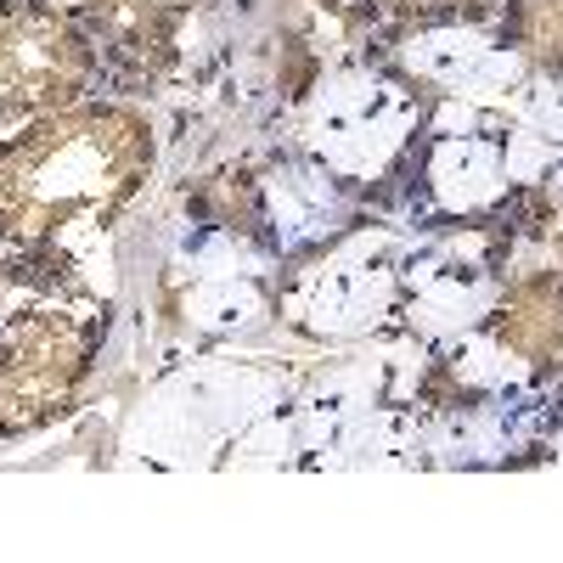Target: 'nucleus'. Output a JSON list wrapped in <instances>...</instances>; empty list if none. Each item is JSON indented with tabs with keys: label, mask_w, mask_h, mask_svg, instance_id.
<instances>
[{
	"label": "nucleus",
	"mask_w": 563,
	"mask_h": 563,
	"mask_svg": "<svg viewBox=\"0 0 563 563\" xmlns=\"http://www.w3.org/2000/svg\"><path fill=\"white\" fill-rule=\"evenodd\" d=\"M496 344L530 366H563V276L536 271L512 282L496 310Z\"/></svg>",
	"instance_id": "20e7f679"
},
{
	"label": "nucleus",
	"mask_w": 563,
	"mask_h": 563,
	"mask_svg": "<svg viewBox=\"0 0 563 563\" xmlns=\"http://www.w3.org/2000/svg\"><path fill=\"white\" fill-rule=\"evenodd\" d=\"M400 18H417V23H434V18H474L485 12V0H384Z\"/></svg>",
	"instance_id": "0eeeda50"
},
{
	"label": "nucleus",
	"mask_w": 563,
	"mask_h": 563,
	"mask_svg": "<svg viewBox=\"0 0 563 563\" xmlns=\"http://www.w3.org/2000/svg\"><path fill=\"white\" fill-rule=\"evenodd\" d=\"M90 79H97V45L74 18L40 0L0 7V124L79 108Z\"/></svg>",
	"instance_id": "f03ea898"
},
{
	"label": "nucleus",
	"mask_w": 563,
	"mask_h": 563,
	"mask_svg": "<svg viewBox=\"0 0 563 563\" xmlns=\"http://www.w3.org/2000/svg\"><path fill=\"white\" fill-rule=\"evenodd\" d=\"M501 29L530 63L563 74V0H512Z\"/></svg>",
	"instance_id": "39448f33"
},
{
	"label": "nucleus",
	"mask_w": 563,
	"mask_h": 563,
	"mask_svg": "<svg viewBox=\"0 0 563 563\" xmlns=\"http://www.w3.org/2000/svg\"><path fill=\"white\" fill-rule=\"evenodd\" d=\"M198 209L214 214V220H225V225H238V214H254V186H249V175H220V180H209V192L198 198Z\"/></svg>",
	"instance_id": "423d86ee"
},
{
	"label": "nucleus",
	"mask_w": 563,
	"mask_h": 563,
	"mask_svg": "<svg viewBox=\"0 0 563 563\" xmlns=\"http://www.w3.org/2000/svg\"><path fill=\"white\" fill-rule=\"evenodd\" d=\"M153 169V124L124 102L45 113L0 147V238L45 249L63 225H108Z\"/></svg>",
	"instance_id": "f257e3e1"
},
{
	"label": "nucleus",
	"mask_w": 563,
	"mask_h": 563,
	"mask_svg": "<svg viewBox=\"0 0 563 563\" xmlns=\"http://www.w3.org/2000/svg\"><path fill=\"white\" fill-rule=\"evenodd\" d=\"M97 327L68 310H29L0 333V434H29L74 406Z\"/></svg>",
	"instance_id": "7ed1b4c3"
}]
</instances>
